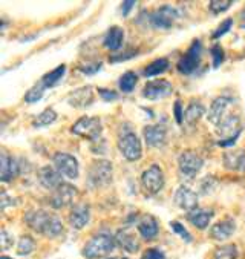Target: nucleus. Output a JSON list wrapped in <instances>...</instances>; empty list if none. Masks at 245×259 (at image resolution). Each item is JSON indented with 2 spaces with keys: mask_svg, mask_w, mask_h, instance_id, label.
<instances>
[{
  "mask_svg": "<svg viewBox=\"0 0 245 259\" xmlns=\"http://www.w3.org/2000/svg\"><path fill=\"white\" fill-rule=\"evenodd\" d=\"M236 232V224L231 218H225L219 223H216L210 229V238L215 241H227L233 233Z\"/></svg>",
  "mask_w": 245,
  "mask_h": 259,
  "instance_id": "412c9836",
  "label": "nucleus"
},
{
  "mask_svg": "<svg viewBox=\"0 0 245 259\" xmlns=\"http://www.w3.org/2000/svg\"><path fill=\"white\" fill-rule=\"evenodd\" d=\"M68 101H69V105L74 106V108H86V106L92 105V101H93L92 86H84V88L75 89L69 95Z\"/></svg>",
  "mask_w": 245,
  "mask_h": 259,
  "instance_id": "4be33fe9",
  "label": "nucleus"
},
{
  "mask_svg": "<svg viewBox=\"0 0 245 259\" xmlns=\"http://www.w3.org/2000/svg\"><path fill=\"white\" fill-rule=\"evenodd\" d=\"M118 149L127 161H136L142 155V146H141L138 135L132 129H127V127H124V131L121 129L120 132Z\"/></svg>",
  "mask_w": 245,
  "mask_h": 259,
  "instance_id": "7ed1b4c3",
  "label": "nucleus"
},
{
  "mask_svg": "<svg viewBox=\"0 0 245 259\" xmlns=\"http://www.w3.org/2000/svg\"><path fill=\"white\" fill-rule=\"evenodd\" d=\"M175 118H176V123L178 124H182L184 112H182V108H181V101H176L175 103Z\"/></svg>",
  "mask_w": 245,
  "mask_h": 259,
  "instance_id": "c03bdc74",
  "label": "nucleus"
},
{
  "mask_svg": "<svg viewBox=\"0 0 245 259\" xmlns=\"http://www.w3.org/2000/svg\"><path fill=\"white\" fill-rule=\"evenodd\" d=\"M138 232L145 241H152L158 236L160 226L158 221L152 215H145L138 221Z\"/></svg>",
  "mask_w": 245,
  "mask_h": 259,
  "instance_id": "5701e85b",
  "label": "nucleus"
},
{
  "mask_svg": "<svg viewBox=\"0 0 245 259\" xmlns=\"http://www.w3.org/2000/svg\"><path fill=\"white\" fill-rule=\"evenodd\" d=\"M210 53H212V59H213V68H219L222 65L224 59H225L224 49L219 45H215V46H212Z\"/></svg>",
  "mask_w": 245,
  "mask_h": 259,
  "instance_id": "e433bc0d",
  "label": "nucleus"
},
{
  "mask_svg": "<svg viewBox=\"0 0 245 259\" xmlns=\"http://www.w3.org/2000/svg\"><path fill=\"white\" fill-rule=\"evenodd\" d=\"M179 19V11L172 5H163L152 14H149L151 26L155 29H170Z\"/></svg>",
  "mask_w": 245,
  "mask_h": 259,
  "instance_id": "1a4fd4ad",
  "label": "nucleus"
},
{
  "mask_svg": "<svg viewBox=\"0 0 245 259\" xmlns=\"http://www.w3.org/2000/svg\"><path fill=\"white\" fill-rule=\"evenodd\" d=\"M56 120H57V112H56L54 109H51V108H47V109H44L43 112H40V114L32 120V126H34L35 129H38V127H46V126H49V124H53Z\"/></svg>",
  "mask_w": 245,
  "mask_h": 259,
  "instance_id": "c756f323",
  "label": "nucleus"
},
{
  "mask_svg": "<svg viewBox=\"0 0 245 259\" xmlns=\"http://www.w3.org/2000/svg\"><path fill=\"white\" fill-rule=\"evenodd\" d=\"M170 229H172L178 236H181V239H184L185 242H191V235L188 233V230H187L181 223L172 221V223H170Z\"/></svg>",
  "mask_w": 245,
  "mask_h": 259,
  "instance_id": "c9c22d12",
  "label": "nucleus"
},
{
  "mask_svg": "<svg viewBox=\"0 0 245 259\" xmlns=\"http://www.w3.org/2000/svg\"><path fill=\"white\" fill-rule=\"evenodd\" d=\"M19 174H20L19 161L4 150L2 155H0V180L4 183H8L13 181Z\"/></svg>",
  "mask_w": 245,
  "mask_h": 259,
  "instance_id": "f3484780",
  "label": "nucleus"
},
{
  "mask_svg": "<svg viewBox=\"0 0 245 259\" xmlns=\"http://www.w3.org/2000/svg\"><path fill=\"white\" fill-rule=\"evenodd\" d=\"M144 140L147 143V146L151 147H163L167 143V127L163 124H151L145 126L142 131Z\"/></svg>",
  "mask_w": 245,
  "mask_h": 259,
  "instance_id": "dca6fc26",
  "label": "nucleus"
},
{
  "mask_svg": "<svg viewBox=\"0 0 245 259\" xmlns=\"http://www.w3.org/2000/svg\"><path fill=\"white\" fill-rule=\"evenodd\" d=\"M173 201L179 209H182L185 212H191L194 209H198V195L187 186L178 187V190L175 192Z\"/></svg>",
  "mask_w": 245,
  "mask_h": 259,
  "instance_id": "ddd939ff",
  "label": "nucleus"
},
{
  "mask_svg": "<svg viewBox=\"0 0 245 259\" xmlns=\"http://www.w3.org/2000/svg\"><path fill=\"white\" fill-rule=\"evenodd\" d=\"M108 259H120V257H108Z\"/></svg>",
  "mask_w": 245,
  "mask_h": 259,
  "instance_id": "09e8293b",
  "label": "nucleus"
},
{
  "mask_svg": "<svg viewBox=\"0 0 245 259\" xmlns=\"http://www.w3.org/2000/svg\"><path fill=\"white\" fill-rule=\"evenodd\" d=\"M213 259H237V247L234 244H225L215 250Z\"/></svg>",
  "mask_w": 245,
  "mask_h": 259,
  "instance_id": "2f4dec72",
  "label": "nucleus"
},
{
  "mask_svg": "<svg viewBox=\"0 0 245 259\" xmlns=\"http://www.w3.org/2000/svg\"><path fill=\"white\" fill-rule=\"evenodd\" d=\"M201 56H203V45H201V41L200 40H193V43L187 49V53L178 62V71L181 74H185V75L193 74L196 69L200 68Z\"/></svg>",
  "mask_w": 245,
  "mask_h": 259,
  "instance_id": "0eeeda50",
  "label": "nucleus"
},
{
  "mask_svg": "<svg viewBox=\"0 0 245 259\" xmlns=\"http://www.w3.org/2000/svg\"><path fill=\"white\" fill-rule=\"evenodd\" d=\"M44 89H46V88H44L41 83L32 86V88L25 94V101L28 103V105H34V103L40 101L41 97H43V94H44Z\"/></svg>",
  "mask_w": 245,
  "mask_h": 259,
  "instance_id": "72a5a7b5",
  "label": "nucleus"
},
{
  "mask_svg": "<svg viewBox=\"0 0 245 259\" xmlns=\"http://www.w3.org/2000/svg\"><path fill=\"white\" fill-rule=\"evenodd\" d=\"M216 186V180L213 177H207L203 183H201V193L203 195H207V193H212L213 189Z\"/></svg>",
  "mask_w": 245,
  "mask_h": 259,
  "instance_id": "58836bf2",
  "label": "nucleus"
},
{
  "mask_svg": "<svg viewBox=\"0 0 245 259\" xmlns=\"http://www.w3.org/2000/svg\"><path fill=\"white\" fill-rule=\"evenodd\" d=\"M173 92V86L167 80H152L147 81L142 89V97L147 100H161Z\"/></svg>",
  "mask_w": 245,
  "mask_h": 259,
  "instance_id": "9b49d317",
  "label": "nucleus"
},
{
  "mask_svg": "<svg viewBox=\"0 0 245 259\" xmlns=\"http://www.w3.org/2000/svg\"><path fill=\"white\" fill-rule=\"evenodd\" d=\"M233 105V98L231 97H227V95H222V97H218L209 109V121L213 124V126H218L225 117H227V109Z\"/></svg>",
  "mask_w": 245,
  "mask_h": 259,
  "instance_id": "2eb2a0df",
  "label": "nucleus"
},
{
  "mask_svg": "<svg viewBox=\"0 0 245 259\" xmlns=\"http://www.w3.org/2000/svg\"><path fill=\"white\" fill-rule=\"evenodd\" d=\"M8 204H11V205H13V204H14V201H13V199H10V198H8V195L4 192V193H2V201H0V205H2V210H5V209H7Z\"/></svg>",
  "mask_w": 245,
  "mask_h": 259,
  "instance_id": "49530a36",
  "label": "nucleus"
},
{
  "mask_svg": "<svg viewBox=\"0 0 245 259\" xmlns=\"http://www.w3.org/2000/svg\"><path fill=\"white\" fill-rule=\"evenodd\" d=\"M164 172L158 164H152L147 170L142 172L141 175V184L145 193L149 195H157L164 189Z\"/></svg>",
  "mask_w": 245,
  "mask_h": 259,
  "instance_id": "6e6552de",
  "label": "nucleus"
},
{
  "mask_svg": "<svg viewBox=\"0 0 245 259\" xmlns=\"http://www.w3.org/2000/svg\"><path fill=\"white\" fill-rule=\"evenodd\" d=\"M65 72H66V66H65V65H60V66H57L56 69H53L51 72L44 74L40 83H41L44 88H53V86H56V84H59V83L62 81Z\"/></svg>",
  "mask_w": 245,
  "mask_h": 259,
  "instance_id": "cd10ccee",
  "label": "nucleus"
},
{
  "mask_svg": "<svg viewBox=\"0 0 245 259\" xmlns=\"http://www.w3.org/2000/svg\"><path fill=\"white\" fill-rule=\"evenodd\" d=\"M138 83V75L132 71H127L124 72L121 77H120V81H118V86H120V91L124 92V94H130L135 86Z\"/></svg>",
  "mask_w": 245,
  "mask_h": 259,
  "instance_id": "7c9ffc66",
  "label": "nucleus"
},
{
  "mask_svg": "<svg viewBox=\"0 0 245 259\" xmlns=\"http://www.w3.org/2000/svg\"><path fill=\"white\" fill-rule=\"evenodd\" d=\"M102 66H103V63H95V65H89V66H81L80 71H81L83 74H86V75H92V74H95V72L100 71Z\"/></svg>",
  "mask_w": 245,
  "mask_h": 259,
  "instance_id": "37998d69",
  "label": "nucleus"
},
{
  "mask_svg": "<svg viewBox=\"0 0 245 259\" xmlns=\"http://www.w3.org/2000/svg\"><path fill=\"white\" fill-rule=\"evenodd\" d=\"M206 114V106L200 101H191L190 105L187 106L185 112H184V121L188 124V126H193L198 123L203 115Z\"/></svg>",
  "mask_w": 245,
  "mask_h": 259,
  "instance_id": "bb28decb",
  "label": "nucleus"
},
{
  "mask_svg": "<svg viewBox=\"0 0 245 259\" xmlns=\"http://www.w3.org/2000/svg\"><path fill=\"white\" fill-rule=\"evenodd\" d=\"M240 28L245 29V8L240 11Z\"/></svg>",
  "mask_w": 245,
  "mask_h": 259,
  "instance_id": "de8ad7c7",
  "label": "nucleus"
},
{
  "mask_svg": "<svg viewBox=\"0 0 245 259\" xmlns=\"http://www.w3.org/2000/svg\"><path fill=\"white\" fill-rule=\"evenodd\" d=\"M133 5H136V2H133V0H126V2H123L121 4V14L126 17V16H129V13H130V10L133 8Z\"/></svg>",
  "mask_w": 245,
  "mask_h": 259,
  "instance_id": "a18cd8bd",
  "label": "nucleus"
},
{
  "mask_svg": "<svg viewBox=\"0 0 245 259\" xmlns=\"http://www.w3.org/2000/svg\"><path fill=\"white\" fill-rule=\"evenodd\" d=\"M231 26H233V20L231 19H227V20H224L219 26H218V29L213 32V38L216 40V38H219V37H222L224 34H227L230 29H231Z\"/></svg>",
  "mask_w": 245,
  "mask_h": 259,
  "instance_id": "4c0bfd02",
  "label": "nucleus"
},
{
  "mask_svg": "<svg viewBox=\"0 0 245 259\" xmlns=\"http://www.w3.org/2000/svg\"><path fill=\"white\" fill-rule=\"evenodd\" d=\"M213 215L215 213H213L212 209H201V207H198V209H194V210L187 213V221L191 226H194L196 229L206 230L210 226V221H212Z\"/></svg>",
  "mask_w": 245,
  "mask_h": 259,
  "instance_id": "aec40b11",
  "label": "nucleus"
},
{
  "mask_svg": "<svg viewBox=\"0 0 245 259\" xmlns=\"http://www.w3.org/2000/svg\"><path fill=\"white\" fill-rule=\"evenodd\" d=\"M123 41H124V31L120 26H111L103 38L105 48H108L111 51H118L121 48Z\"/></svg>",
  "mask_w": 245,
  "mask_h": 259,
  "instance_id": "a878e982",
  "label": "nucleus"
},
{
  "mask_svg": "<svg viewBox=\"0 0 245 259\" xmlns=\"http://www.w3.org/2000/svg\"><path fill=\"white\" fill-rule=\"evenodd\" d=\"M13 242H14V238L4 229L2 233H0V244H2V248L4 250H8L13 245Z\"/></svg>",
  "mask_w": 245,
  "mask_h": 259,
  "instance_id": "79ce46f5",
  "label": "nucleus"
},
{
  "mask_svg": "<svg viewBox=\"0 0 245 259\" xmlns=\"http://www.w3.org/2000/svg\"><path fill=\"white\" fill-rule=\"evenodd\" d=\"M204 166V160L193 150H185L178 158V172L184 180H193Z\"/></svg>",
  "mask_w": 245,
  "mask_h": 259,
  "instance_id": "20e7f679",
  "label": "nucleus"
},
{
  "mask_svg": "<svg viewBox=\"0 0 245 259\" xmlns=\"http://www.w3.org/2000/svg\"><path fill=\"white\" fill-rule=\"evenodd\" d=\"M87 183L90 187H105L109 183H112V163L106 160L93 161L89 169Z\"/></svg>",
  "mask_w": 245,
  "mask_h": 259,
  "instance_id": "423d86ee",
  "label": "nucleus"
},
{
  "mask_svg": "<svg viewBox=\"0 0 245 259\" xmlns=\"http://www.w3.org/2000/svg\"><path fill=\"white\" fill-rule=\"evenodd\" d=\"M242 132V126H240V117L239 115H227L218 126H216V134L224 138V140H230V138H239Z\"/></svg>",
  "mask_w": 245,
  "mask_h": 259,
  "instance_id": "4468645a",
  "label": "nucleus"
},
{
  "mask_svg": "<svg viewBox=\"0 0 245 259\" xmlns=\"http://www.w3.org/2000/svg\"><path fill=\"white\" fill-rule=\"evenodd\" d=\"M63 177L59 174V170L56 167H51V166H44L38 170V181L40 184L44 187V189H49V190H56L59 186L63 184Z\"/></svg>",
  "mask_w": 245,
  "mask_h": 259,
  "instance_id": "a211bd4d",
  "label": "nucleus"
},
{
  "mask_svg": "<svg viewBox=\"0 0 245 259\" xmlns=\"http://www.w3.org/2000/svg\"><path fill=\"white\" fill-rule=\"evenodd\" d=\"M224 166L230 170H243L245 169V150L237 149L233 152H225Z\"/></svg>",
  "mask_w": 245,
  "mask_h": 259,
  "instance_id": "393cba45",
  "label": "nucleus"
},
{
  "mask_svg": "<svg viewBox=\"0 0 245 259\" xmlns=\"http://www.w3.org/2000/svg\"><path fill=\"white\" fill-rule=\"evenodd\" d=\"M98 94H100V97L105 100V101H114V100H118V94L115 91H111V89H105V88H98Z\"/></svg>",
  "mask_w": 245,
  "mask_h": 259,
  "instance_id": "ea45409f",
  "label": "nucleus"
},
{
  "mask_svg": "<svg viewBox=\"0 0 245 259\" xmlns=\"http://www.w3.org/2000/svg\"><path fill=\"white\" fill-rule=\"evenodd\" d=\"M77 187L68 184V183H63L62 186H59L54 192H53V196H51V205L54 209H63V207L69 205L74 202L75 196H77Z\"/></svg>",
  "mask_w": 245,
  "mask_h": 259,
  "instance_id": "f8f14e48",
  "label": "nucleus"
},
{
  "mask_svg": "<svg viewBox=\"0 0 245 259\" xmlns=\"http://www.w3.org/2000/svg\"><path fill=\"white\" fill-rule=\"evenodd\" d=\"M35 248V241L34 238H31L29 235H23L20 239H19V244H17V253L20 256H28L34 251Z\"/></svg>",
  "mask_w": 245,
  "mask_h": 259,
  "instance_id": "473e14b6",
  "label": "nucleus"
},
{
  "mask_svg": "<svg viewBox=\"0 0 245 259\" xmlns=\"http://www.w3.org/2000/svg\"><path fill=\"white\" fill-rule=\"evenodd\" d=\"M231 5H233L231 0H212L209 4V8L213 14H221V13L227 11Z\"/></svg>",
  "mask_w": 245,
  "mask_h": 259,
  "instance_id": "f704fd0d",
  "label": "nucleus"
},
{
  "mask_svg": "<svg viewBox=\"0 0 245 259\" xmlns=\"http://www.w3.org/2000/svg\"><path fill=\"white\" fill-rule=\"evenodd\" d=\"M169 66H170V63H169V60L167 59H164V57H161V59H157V60H154L151 65H147V68L144 69V75L145 77H157V75H160V74H163V72H166L167 69H169Z\"/></svg>",
  "mask_w": 245,
  "mask_h": 259,
  "instance_id": "c85d7f7f",
  "label": "nucleus"
},
{
  "mask_svg": "<svg viewBox=\"0 0 245 259\" xmlns=\"http://www.w3.org/2000/svg\"><path fill=\"white\" fill-rule=\"evenodd\" d=\"M26 224L46 238H57L63 233V223L59 217L44 210H32L25 215Z\"/></svg>",
  "mask_w": 245,
  "mask_h": 259,
  "instance_id": "f257e3e1",
  "label": "nucleus"
},
{
  "mask_svg": "<svg viewBox=\"0 0 245 259\" xmlns=\"http://www.w3.org/2000/svg\"><path fill=\"white\" fill-rule=\"evenodd\" d=\"M142 259H166V254L160 248H149L144 253Z\"/></svg>",
  "mask_w": 245,
  "mask_h": 259,
  "instance_id": "a19ab883",
  "label": "nucleus"
},
{
  "mask_svg": "<svg viewBox=\"0 0 245 259\" xmlns=\"http://www.w3.org/2000/svg\"><path fill=\"white\" fill-rule=\"evenodd\" d=\"M115 242L120 248L126 250L127 253H135L139 248V242L136 241L135 235L129 229H121L115 235Z\"/></svg>",
  "mask_w": 245,
  "mask_h": 259,
  "instance_id": "b1692460",
  "label": "nucleus"
},
{
  "mask_svg": "<svg viewBox=\"0 0 245 259\" xmlns=\"http://www.w3.org/2000/svg\"><path fill=\"white\" fill-rule=\"evenodd\" d=\"M72 134L87 138L89 141H98V138L102 137V120L98 117H81L77 123L72 124L71 127Z\"/></svg>",
  "mask_w": 245,
  "mask_h": 259,
  "instance_id": "39448f33",
  "label": "nucleus"
},
{
  "mask_svg": "<svg viewBox=\"0 0 245 259\" xmlns=\"http://www.w3.org/2000/svg\"><path fill=\"white\" fill-rule=\"evenodd\" d=\"M115 245L117 242L114 236H111L109 233H98L93 238H90V241L83 247V256L86 259L103 257L112 253Z\"/></svg>",
  "mask_w": 245,
  "mask_h": 259,
  "instance_id": "f03ea898",
  "label": "nucleus"
},
{
  "mask_svg": "<svg viewBox=\"0 0 245 259\" xmlns=\"http://www.w3.org/2000/svg\"><path fill=\"white\" fill-rule=\"evenodd\" d=\"M123 259H126V257H123Z\"/></svg>",
  "mask_w": 245,
  "mask_h": 259,
  "instance_id": "8fccbe9b",
  "label": "nucleus"
},
{
  "mask_svg": "<svg viewBox=\"0 0 245 259\" xmlns=\"http://www.w3.org/2000/svg\"><path fill=\"white\" fill-rule=\"evenodd\" d=\"M54 167L59 170V174L68 180H75L78 178V174H80V166H78V161L74 155L68 153V152H57L54 155Z\"/></svg>",
  "mask_w": 245,
  "mask_h": 259,
  "instance_id": "9d476101",
  "label": "nucleus"
},
{
  "mask_svg": "<svg viewBox=\"0 0 245 259\" xmlns=\"http://www.w3.org/2000/svg\"><path fill=\"white\" fill-rule=\"evenodd\" d=\"M90 220V209L87 204H77L71 209L69 224L75 230H81Z\"/></svg>",
  "mask_w": 245,
  "mask_h": 259,
  "instance_id": "6ab92c4d",
  "label": "nucleus"
}]
</instances>
